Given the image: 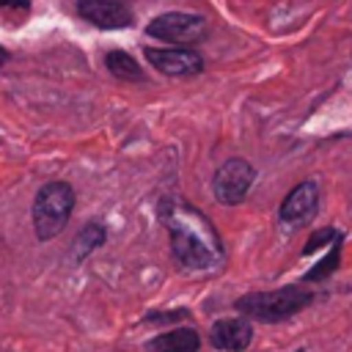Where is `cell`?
I'll use <instances>...</instances> for the list:
<instances>
[{
	"label": "cell",
	"mask_w": 352,
	"mask_h": 352,
	"mask_svg": "<svg viewBox=\"0 0 352 352\" xmlns=\"http://www.w3.org/2000/svg\"><path fill=\"white\" fill-rule=\"evenodd\" d=\"M160 220L168 228L173 256L182 264L192 270H206L223 261V245L214 226L192 204H184L179 198H162Z\"/></svg>",
	"instance_id": "1"
},
{
	"label": "cell",
	"mask_w": 352,
	"mask_h": 352,
	"mask_svg": "<svg viewBox=\"0 0 352 352\" xmlns=\"http://www.w3.org/2000/svg\"><path fill=\"white\" fill-rule=\"evenodd\" d=\"M311 302H314V292H308L302 286H283V289H275V292L242 294L234 305H236L239 314L253 316L258 322H280V319H289V316L300 314Z\"/></svg>",
	"instance_id": "2"
},
{
	"label": "cell",
	"mask_w": 352,
	"mask_h": 352,
	"mask_svg": "<svg viewBox=\"0 0 352 352\" xmlns=\"http://www.w3.org/2000/svg\"><path fill=\"white\" fill-rule=\"evenodd\" d=\"M74 209V190L66 182H47L33 198V231L38 242L58 236Z\"/></svg>",
	"instance_id": "3"
},
{
	"label": "cell",
	"mask_w": 352,
	"mask_h": 352,
	"mask_svg": "<svg viewBox=\"0 0 352 352\" xmlns=\"http://www.w3.org/2000/svg\"><path fill=\"white\" fill-rule=\"evenodd\" d=\"M146 33L170 41V44H195L206 36V19L201 14H187V11H168L154 16L146 25Z\"/></svg>",
	"instance_id": "4"
},
{
	"label": "cell",
	"mask_w": 352,
	"mask_h": 352,
	"mask_svg": "<svg viewBox=\"0 0 352 352\" xmlns=\"http://www.w3.org/2000/svg\"><path fill=\"white\" fill-rule=\"evenodd\" d=\"M253 176H256V170H253V165H250L248 160L231 157V160H226V162L217 168L214 179H212V192H214V198H217L220 204H226V206L239 204V201L248 195V190H250V184H253Z\"/></svg>",
	"instance_id": "5"
},
{
	"label": "cell",
	"mask_w": 352,
	"mask_h": 352,
	"mask_svg": "<svg viewBox=\"0 0 352 352\" xmlns=\"http://www.w3.org/2000/svg\"><path fill=\"white\" fill-rule=\"evenodd\" d=\"M146 60L162 72V74H170V77H192L204 69V58L192 50H182V47H173V50H157V47H146L143 50Z\"/></svg>",
	"instance_id": "6"
},
{
	"label": "cell",
	"mask_w": 352,
	"mask_h": 352,
	"mask_svg": "<svg viewBox=\"0 0 352 352\" xmlns=\"http://www.w3.org/2000/svg\"><path fill=\"white\" fill-rule=\"evenodd\" d=\"M77 14L102 30H118L132 25V11L121 0H77Z\"/></svg>",
	"instance_id": "7"
},
{
	"label": "cell",
	"mask_w": 352,
	"mask_h": 352,
	"mask_svg": "<svg viewBox=\"0 0 352 352\" xmlns=\"http://www.w3.org/2000/svg\"><path fill=\"white\" fill-rule=\"evenodd\" d=\"M316 204H319V184L308 179V182L297 184V187L283 198L278 217H280V223H286V226H302V223H308V217L316 212Z\"/></svg>",
	"instance_id": "8"
},
{
	"label": "cell",
	"mask_w": 352,
	"mask_h": 352,
	"mask_svg": "<svg viewBox=\"0 0 352 352\" xmlns=\"http://www.w3.org/2000/svg\"><path fill=\"white\" fill-rule=\"evenodd\" d=\"M209 341L212 346L217 349H226V352H242L250 346L253 341V330L245 319H217L209 330Z\"/></svg>",
	"instance_id": "9"
},
{
	"label": "cell",
	"mask_w": 352,
	"mask_h": 352,
	"mask_svg": "<svg viewBox=\"0 0 352 352\" xmlns=\"http://www.w3.org/2000/svg\"><path fill=\"white\" fill-rule=\"evenodd\" d=\"M201 338L192 327H173L148 341V352H198Z\"/></svg>",
	"instance_id": "10"
},
{
	"label": "cell",
	"mask_w": 352,
	"mask_h": 352,
	"mask_svg": "<svg viewBox=\"0 0 352 352\" xmlns=\"http://www.w3.org/2000/svg\"><path fill=\"white\" fill-rule=\"evenodd\" d=\"M104 63H107L110 74L118 77V80H129V82H140V80H143V69H140L138 60H135L129 52H124V50H113V52H107Z\"/></svg>",
	"instance_id": "11"
},
{
	"label": "cell",
	"mask_w": 352,
	"mask_h": 352,
	"mask_svg": "<svg viewBox=\"0 0 352 352\" xmlns=\"http://www.w3.org/2000/svg\"><path fill=\"white\" fill-rule=\"evenodd\" d=\"M102 242H104V228H102L99 223H88V226H82V231L77 234L74 248H72V256L80 261V258H85L91 250H96Z\"/></svg>",
	"instance_id": "12"
},
{
	"label": "cell",
	"mask_w": 352,
	"mask_h": 352,
	"mask_svg": "<svg viewBox=\"0 0 352 352\" xmlns=\"http://www.w3.org/2000/svg\"><path fill=\"white\" fill-rule=\"evenodd\" d=\"M338 261H341V236L333 242V248H330V253L316 264V267H311L308 272H305V280H322V278H327L330 272H336V267H338Z\"/></svg>",
	"instance_id": "13"
},
{
	"label": "cell",
	"mask_w": 352,
	"mask_h": 352,
	"mask_svg": "<svg viewBox=\"0 0 352 352\" xmlns=\"http://www.w3.org/2000/svg\"><path fill=\"white\" fill-rule=\"evenodd\" d=\"M336 239H338V231H336V228H319V231H314V234L308 236L302 253L308 256V253H314V250H319V248H324V245H333Z\"/></svg>",
	"instance_id": "14"
},
{
	"label": "cell",
	"mask_w": 352,
	"mask_h": 352,
	"mask_svg": "<svg viewBox=\"0 0 352 352\" xmlns=\"http://www.w3.org/2000/svg\"><path fill=\"white\" fill-rule=\"evenodd\" d=\"M182 316H187V311H173V314H151V316H146V319H148V322H154V319L170 322V319H182Z\"/></svg>",
	"instance_id": "15"
},
{
	"label": "cell",
	"mask_w": 352,
	"mask_h": 352,
	"mask_svg": "<svg viewBox=\"0 0 352 352\" xmlns=\"http://www.w3.org/2000/svg\"><path fill=\"white\" fill-rule=\"evenodd\" d=\"M0 6H3V8H8V6H11V8H22V11H28V6H30V3H28V0H0Z\"/></svg>",
	"instance_id": "16"
},
{
	"label": "cell",
	"mask_w": 352,
	"mask_h": 352,
	"mask_svg": "<svg viewBox=\"0 0 352 352\" xmlns=\"http://www.w3.org/2000/svg\"><path fill=\"white\" fill-rule=\"evenodd\" d=\"M6 60H8V52L0 47V66H6Z\"/></svg>",
	"instance_id": "17"
}]
</instances>
